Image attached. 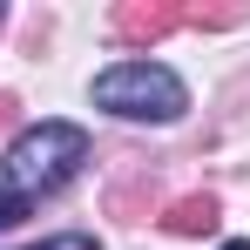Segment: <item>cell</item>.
Listing matches in <instances>:
<instances>
[{
    "instance_id": "obj_1",
    "label": "cell",
    "mask_w": 250,
    "mask_h": 250,
    "mask_svg": "<svg viewBox=\"0 0 250 250\" xmlns=\"http://www.w3.org/2000/svg\"><path fill=\"white\" fill-rule=\"evenodd\" d=\"M82 163H88V128L82 122H34V128H21V135L7 142L0 183L34 203V196H47V189H61Z\"/></svg>"
},
{
    "instance_id": "obj_2",
    "label": "cell",
    "mask_w": 250,
    "mask_h": 250,
    "mask_svg": "<svg viewBox=\"0 0 250 250\" xmlns=\"http://www.w3.org/2000/svg\"><path fill=\"white\" fill-rule=\"evenodd\" d=\"M88 95H95V108H108L122 122H183L189 115V88L163 61H115L95 75Z\"/></svg>"
},
{
    "instance_id": "obj_3",
    "label": "cell",
    "mask_w": 250,
    "mask_h": 250,
    "mask_svg": "<svg viewBox=\"0 0 250 250\" xmlns=\"http://www.w3.org/2000/svg\"><path fill=\"white\" fill-rule=\"evenodd\" d=\"M209 223H216V196H183V203H169V216H163V230H176V237H196Z\"/></svg>"
},
{
    "instance_id": "obj_4",
    "label": "cell",
    "mask_w": 250,
    "mask_h": 250,
    "mask_svg": "<svg viewBox=\"0 0 250 250\" xmlns=\"http://www.w3.org/2000/svg\"><path fill=\"white\" fill-rule=\"evenodd\" d=\"M176 21H183L176 7H122V14H115V27H122V34H149V41H156V34H169Z\"/></svg>"
},
{
    "instance_id": "obj_5",
    "label": "cell",
    "mask_w": 250,
    "mask_h": 250,
    "mask_svg": "<svg viewBox=\"0 0 250 250\" xmlns=\"http://www.w3.org/2000/svg\"><path fill=\"white\" fill-rule=\"evenodd\" d=\"M21 216H27V196H14V189L0 183V230H14Z\"/></svg>"
},
{
    "instance_id": "obj_6",
    "label": "cell",
    "mask_w": 250,
    "mask_h": 250,
    "mask_svg": "<svg viewBox=\"0 0 250 250\" xmlns=\"http://www.w3.org/2000/svg\"><path fill=\"white\" fill-rule=\"evenodd\" d=\"M34 250H102V244L82 237V230H61V237H47V244H34Z\"/></svg>"
},
{
    "instance_id": "obj_7",
    "label": "cell",
    "mask_w": 250,
    "mask_h": 250,
    "mask_svg": "<svg viewBox=\"0 0 250 250\" xmlns=\"http://www.w3.org/2000/svg\"><path fill=\"white\" fill-rule=\"evenodd\" d=\"M216 250H250V237H230V244H216Z\"/></svg>"
},
{
    "instance_id": "obj_8",
    "label": "cell",
    "mask_w": 250,
    "mask_h": 250,
    "mask_svg": "<svg viewBox=\"0 0 250 250\" xmlns=\"http://www.w3.org/2000/svg\"><path fill=\"white\" fill-rule=\"evenodd\" d=\"M7 108H14V102H7V95H0V115H7Z\"/></svg>"
},
{
    "instance_id": "obj_9",
    "label": "cell",
    "mask_w": 250,
    "mask_h": 250,
    "mask_svg": "<svg viewBox=\"0 0 250 250\" xmlns=\"http://www.w3.org/2000/svg\"><path fill=\"white\" fill-rule=\"evenodd\" d=\"M0 21H7V7H0Z\"/></svg>"
}]
</instances>
